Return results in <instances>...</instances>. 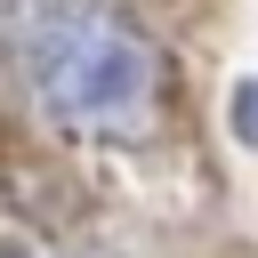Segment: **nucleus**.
<instances>
[{"label":"nucleus","mask_w":258,"mask_h":258,"mask_svg":"<svg viewBox=\"0 0 258 258\" xmlns=\"http://www.w3.org/2000/svg\"><path fill=\"white\" fill-rule=\"evenodd\" d=\"M0 48L32 105L81 137H145L161 105V56L113 0H0Z\"/></svg>","instance_id":"f257e3e1"},{"label":"nucleus","mask_w":258,"mask_h":258,"mask_svg":"<svg viewBox=\"0 0 258 258\" xmlns=\"http://www.w3.org/2000/svg\"><path fill=\"white\" fill-rule=\"evenodd\" d=\"M234 121H242V137H258V89H242V97H234Z\"/></svg>","instance_id":"f03ea898"}]
</instances>
